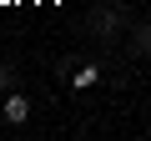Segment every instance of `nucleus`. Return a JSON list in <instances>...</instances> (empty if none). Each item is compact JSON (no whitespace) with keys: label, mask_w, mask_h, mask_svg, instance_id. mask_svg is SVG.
Instances as JSON below:
<instances>
[{"label":"nucleus","mask_w":151,"mask_h":141,"mask_svg":"<svg viewBox=\"0 0 151 141\" xmlns=\"http://www.w3.org/2000/svg\"><path fill=\"white\" fill-rule=\"evenodd\" d=\"M126 20H131V15H126L121 5H96V10L86 15V25H81V30H86V35H96V40H111Z\"/></svg>","instance_id":"obj_1"},{"label":"nucleus","mask_w":151,"mask_h":141,"mask_svg":"<svg viewBox=\"0 0 151 141\" xmlns=\"http://www.w3.org/2000/svg\"><path fill=\"white\" fill-rule=\"evenodd\" d=\"M0 111H5V121H15V126H20V121H30V101H25L20 91H10V96H5V106H0Z\"/></svg>","instance_id":"obj_2"},{"label":"nucleus","mask_w":151,"mask_h":141,"mask_svg":"<svg viewBox=\"0 0 151 141\" xmlns=\"http://www.w3.org/2000/svg\"><path fill=\"white\" fill-rule=\"evenodd\" d=\"M96 81H101V65H91V60H81V65L70 70V86H76V91H86V86H96Z\"/></svg>","instance_id":"obj_3"},{"label":"nucleus","mask_w":151,"mask_h":141,"mask_svg":"<svg viewBox=\"0 0 151 141\" xmlns=\"http://www.w3.org/2000/svg\"><path fill=\"white\" fill-rule=\"evenodd\" d=\"M131 50L136 55H151V20H136L131 25Z\"/></svg>","instance_id":"obj_4"}]
</instances>
